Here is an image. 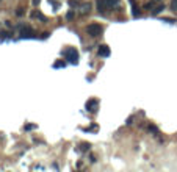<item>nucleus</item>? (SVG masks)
I'll use <instances>...</instances> for the list:
<instances>
[{
	"label": "nucleus",
	"mask_w": 177,
	"mask_h": 172,
	"mask_svg": "<svg viewBox=\"0 0 177 172\" xmlns=\"http://www.w3.org/2000/svg\"><path fill=\"white\" fill-rule=\"evenodd\" d=\"M102 25H99V24H89L88 27H86V33H88L89 36H93V38H94V36H99V35H101L102 33Z\"/></svg>",
	"instance_id": "obj_1"
},
{
	"label": "nucleus",
	"mask_w": 177,
	"mask_h": 172,
	"mask_svg": "<svg viewBox=\"0 0 177 172\" xmlns=\"http://www.w3.org/2000/svg\"><path fill=\"white\" fill-rule=\"evenodd\" d=\"M64 56H66L71 63H77V61H79V53H77V50H75L74 47L66 49V50H64Z\"/></svg>",
	"instance_id": "obj_2"
},
{
	"label": "nucleus",
	"mask_w": 177,
	"mask_h": 172,
	"mask_svg": "<svg viewBox=\"0 0 177 172\" xmlns=\"http://www.w3.org/2000/svg\"><path fill=\"white\" fill-rule=\"evenodd\" d=\"M108 10H110V5H108L107 0H97V11H99V13L105 14Z\"/></svg>",
	"instance_id": "obj_3"
},
{
	"label": "nucleus",
	"mask_w": 177,
	"mask_h": 172,
	"mask_svg": "<svg viewBox=\"0 0 177 172\" xmlns=\"http://www.w3.org/2000/svg\"><path fill=\"white\" fill-rule=\"evenodd\" d=\"M79 8H80L81 14H89V13H91V3H81Z\"/></svg>",
	"instance_id": "obj_4"
},
{
	"label": "nucleus",
	"mask_w": 177,
	"mask_h": 172,
	"mask_svg": "<svg viewBox=\"0 0 177 172\" xmlns=\"http://www.w3.org/2000/svg\"><path fill=\"white\" fill-rule=\"evenodd\" d=\"M99 55L101 56H108L110 55V47L108 46H101L99 47Z\"/></svg>",
	"instance_id": "obj_5"
},
{
	"label": "nucleus",
	"mask_w": 177,
	"mask_h": 172,
	"mask_svg": "<svg viewBox=\"0 0 177 172\" xmlns=\"http://www.w3.org/2000/svg\"><path fill=\"white\" fill-rule=\"evenodd\" d=\"M96 106H97V100H89L86 103V108H88L89 111H96Z\"/></svg>",
	"instance_id": "obj_6"
},
{
	"label": "nucleus",
	"mask_w": 177,
	"mask_h": 172,
	"mask_svg": "<svg viewBox=\"0 0 177 172\" xmlns=\"http://www.w3.org/2000/svg\"><path fill=\"white\" fill-rule=\"evenodd\" d=\"M31 16H33V17H38V19H41L42 22H47V17H46V16H42L41 13H33Z\"/></svg>",
	"instance_id": "obj_7"
},
{
	"label": "nucleus",
	"mask_w": 177,
	"mask_h": 172,
	"mask_svg": "<svg viewBox=\"0 0 177 172\" xmlns=\"http://www.w3.org/2000/svg\"><path fill=\"white\" fill-rule=\"evenodd\" d=\"M163 10H165V5H160V6H157L155 10L152 11V14H158V13H161Z\"/></svg>",
	"instance_id": "obj_8"
},
{
	"label": "nucleus",
	"mask_w": 177,
	"mask_h": 172,
	"mask_svg": "<svg viewBox=\"0 0 177 172\" xmlns=\"http://www.w3.org/2000/svg\"><path fill=\"white\" fill-rule=\"evenodd\" d=\"M107 2H108V5H110V8L119 5V0H107Z\"/></svg>",
	"instance_id": "obj_9"
},
{
	"label": "nucleus",
	"mask_w": 177,
	"mask_h": 172,
	"mask_svg": "<svg viewBox=\"0 0 177 172\" xmlns=\"http://www.w3.org/2000/svg\"><path fill=\"white\" fill-rule=\"evenodd\" d=\"M149 132H152V133H158V128L155 125H149Z\"/></svg>",
	"instance_id": "obj_10"
},
{
	"label": "nucleus",
	"mask_w": 177,
	"mask_h": 172,
	"mask_svg": "<svg viewBox=\"0 0 177 172\" xmlns=\"http://www.w3.org/2000/svg\"><path fill=\"white\" fill-rule=\"evenodd\" d=\"M171 6H172V10H177V0H172V3H171Z\"/></svg>",
	"instance_id": "obj_11"
},
{
	"label": "nucleus",
	"mask_w": 177,
	"mask_h": 172,
	"mask_svg": "<svg viewBox=\"0 0 177 172\" xmlns=\"http://www.w3.org/2000/svg\"><path fill=\"white\" fill-rule=\"evenodd\" d=\"M16 14H17V16H22V14H24V11H22V8H17Z\"/></svg>",
	"instance_id": "obj_12"
},
{
	"label": "nucleus",
	"mask_w": 177,
	"mask_h": 172,
	"mask_svg": "<svg viewBox=\"0 0 177 172\" xmlns=\"http://www.w3.org/2000/svg\"><path fill=\"white\" fill-rule=\"evenodd\" d=\"M132 122H133V116H130V117H129V119H127V122H125V124H127V125H130V124H132Z\"/></svg>",
	"instance_id": "obj_13"
},
{
	"label": "nucleus",
	"mask_w": 177,
	"mask_h": 172,
	"mask_svg": "<svg viewBox=\"0 0 177 172\" xmlns=\"http://www.w3.org/2000/svg\"><path fill=\"white\" fill-rule=\"evenodd\" d=\"M72 17H74V13H72V11L67 13V19H72Z\"/></svg>",
	"instance_id": "obj_14"
},
{
	"label": "nucleus",
	"mask_w": 177,
	"mask_h": 172,
	"mask_svg": "<svg viewBox=\"0 0 177 172\" xmlns=\"http://www.w3.org/2000/svg\"><path fill=\"white\" fill-rule=\"evenodd\" d=\"M61 66H64V63H55V67H61Z\"/></svg>",
	"instance_id": "obj_15"
},
{
	"label": "nucleus",
	"mask_w": 177,
	"mask_h": 172,
	"mask_svg": "<svg viewBox=\"0 0 177 172\" xmlns=\"http://www.w3.org/2000/svg\"><path fill=\"white\" fill-rule=\"evenodd\" d=\"M35 127H36V125H27L25 130H31V128H35Z\"/></svg>",
	"instance_id": "obj_16"
}]
</instances>
